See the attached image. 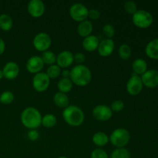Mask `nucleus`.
Masks as SVG:
<instances>
[{
    "mask_svg": "<svg viewBox=\"0 0 158 158\" xmlns=\"http://www.w3.org/2000/svg\"><path fill=\"white\" fill-rule=\"evenodd\" d=\"M58 158H67V157H64V156H61V157H59Z\"/></svg>",
    "mask_w": 158,
    "mask_h": 158,
    "instance_id": "nucleus-41",
    "label": "nucleus"
},
{
    "mask_svg": "<svg viewBox=\"0 0 158 158\" xmlns=\"http://www.w3.org/2000/svg\"><path fill=\"white\" fill-rule=\"evenodd\" d=\"M63 117L65 122L72 127L80 126L85 119L83 111L75 105H69L65 108L63 112Z\"/></svg>",
    "mask_w": 158,
    "mask_h": 158,
    "instance_id": "nucleus-3",
    "label": "nucleus"
},
{
    "mask_svg": "<svg viewBox=\"0 0 158 158\" xmlns=\"http://www.w3.org/2000/svg\"><path fill=\"white\" fill-rule=\"evenodd\" d=\"M14 100V94L9 90L4 91L0 96V102L5 105H9Z\"/></svg>",
    "mask_w": 158,
    "mask_h": 158,
    "instance_id": "nucleus-30",
    "label": "nucleus"
},
{
    "mask_svg": "<svg viewBox=\"0 0 158 158\" xmlns=\"http://www.w3.org/2000/svg\"><path fill=\"white\" fill-rule=\"evenodd\" d=\"M6 49V43H5L4 40L2 38H0V56L3 54Z\"/></svg>",
    "mask_w": 158,
    "mask_h": 158,
    "instance_id": "nucleus-38",
    "label": "nucleus"
},
{
    "mask_svg": "<svg viewBox=\"0 0 158 158\" xmlns=\"http://www.w3.org/2000/svg\"><path fill=\"white\" fill-rule=\"evenodd\" d=\"M93 24L89 20H85V21L81 22L78 25L77 27V32L81 37L86 38L91 35L93 32Z\"/></svg>",
    "mask_w": 158,
    "mask_h": 158,
    "instance_id": "nucleus-18",
    "label": "nucleus"
},
{
    "mask_svg": "<svg viewBox=\"0 0 158 158\" xmlns=\"http://www.w3.org/2000/svg\"><path fill=\"white\" fill-rule=\"evenodd\" d=\"M100 17V12H99L97 9H92L89 10V13H88V18L90 19L91 20H97L99 19Z\"/></svg>",
    "mask_w": 158,
    "mask_h": 158,
    "instance_id": "nucleus-36",
    "label": "nucleus"
},
{
    "mask_svg": "<svg viewBox=\"0 0 158 158\" xmlns=\"http://www.w3.org/2000/svg\"><path fill=\"white\" fill-rule=\"evenodd\" d=\"M86 60V56L82 52H77L73 55V61L77 63V65H82V63Z\"/></svg>",
    "mask_w": 158,
    "mask_h": 158,
    "instance_id": "nucleus-35",
    "label": "nucleus"
},
{
    "mask_svg": "<svg viewBox=\"0 0 158 158\" xmlns=\"http://www.w3.org/2000/svg\"><path fill=\"white\" fill-rule=\"evenodd\" d=\"M69 12L70 17L74 21L81 23V22L86 20V19L88 18L89 9L85 5L77 2L70 6Z\"/></svg>",
    "mask_w": 158,
    "mask_h": 158,
    "instance_id": "nucleus-6",
    "label": "nucleus"
},
{
    "mask_svg": "<svg viewBox=\"0 0 158 158\" xmlns=\"http://www.w3.org/2000/svg\"><path fill=\"white\" fill-rule=\"evenodd\" d=\"M103 32L106 37V39H112L115 35V29L111 24H106L103 27Z\"/></svg>",
    "mask_w": 158,
    "mask_h": 158,
    "instance_id": "nucleus-32",
    "label": "nucleus"
},
{
    "mask_svg": "<svg viewBox=\"0 0 158 158\" xmlns=\"http://www.w3.org/2000/svg\"><path fill=\"white\" fill-rule=\"evenodd\" d=\"M132 69L136 75H143L148 70V63L143 59H136L132 63Z\"/></svg>",
    "mask_w": 158,
    "mask_h": 158,
    "instance_id": "nucleus-20",
    "label": "nucleus"
},
{
    "mask_svg": "<svg viewBox=\"0 0 158 158\" xmlns=\"http://www.w3.org/2000/svg\"><path fill=\"white\" fill-rule=\"evenodd\" d=\"M42 115L35 107L29 106L22 112L20 120L25 127L30 130H35L42 124Z\"/></svg>",
    "mask_w": 158,
    "mask_h": 158,
    "instance_id": "nucleus-2",
    "label": "nucleus"
},
{
    "mask_svg": "<svg viewBox=\"0 0 158 158\" xmlns=\"http://www.w3.org/2000/svg\"><path fill=\"white\" fill-rule=\"evenodd\" d=\"M145 53L149 58L158 60V38L148 43L145 48Z\"/></svg>",
    "mask_w": 158,
    "mask_h": 158,
    "instance_id": "nucleus-19",
    "label": "nucleus"
},
{
    "mask_svg": "<svg viewBox=\"0 0 158 158\" xmlns=\"http://www.w3.org/2000/svg\"><path fill=\"white\" fill-rule=\"evenodd\" d=\"M33 46L40 52L47 51L52 44V40L49 34L46 32H40L33 39Z\"/></svg>",
    "mask_w": 158,
    "mask_h": 158,
    "instance_id": "nucleus-7",
    "label": "nucleus"
},
{
    "mask_svg": "<svg viewBox=\"0 0 158 158\" xmlns=\"http://www.w3.org/2000/svg\"><path fill=\"white\" fill-rule=\"evenodd\" d=\"M123 8L127 13L134 15L137 11V4L134 1H127L123 5Z\"/></svg>",
    "mask_w": 158,
    "mask_h": 158,
    "instance_id": "nucleus-31",
    "label": "nucleus"
},
{
    "mask_svg": "<svg viewBox=\"0 0 158 158\" xmlns=\"http://www.w3.org/2000/svg\"><path fill=\"white\" fill-rule=\"evenodd\" d=\"M3 78V73H2V70L0 69V80Z\"/></svg>",
    "mask_w": 158,
    "mask_h": 158,
    "instance_id": "nucleus-40",
    "label": "nucleus"
},
{
    "mask_svg": "<svg viewBox=\"0 0 158 158\" xmlns=\"http://www.w3.org/2000/svg\"><path fill=\"white\" fill-rule=\"evenodd\" d=\"M91 158H109L107 153L102 148H97L91 153Z\"/></svg>",
    "mask_w": 158,
    "mask_h": 158,
    "instance_id": "nucleus-34",
    "label": "nucleus"
},
{
    "mask_svg": "<svg viewBox=\"0 0 158 158\" xmlns=\"http://www.w3.org/2000/svg\"><path fill=\"white\" fill-rule=\"evenodd\" d=\"M50 79L46 73L40 72L35 74L32 79V86L34 89L39 93L46 91L49 86Z\"/></svg>",
    "mask_w": 158,
    "mask_h": 158,
    "instance_id": "nucleus-8",
    "label": "nucleus"
},
{
    "mask_svg": "<svg viewBox=\"0 0 158 158\" xmlns=\"http://www.w3.org/2000/svg\"><path fill=\"white\" fill-rule=\"evenodd\" d=\"M111 158H131V154L126 148H117L113 151Z\"/></svg>",
    "mask_w": 158,
    "mask_h": 158,
    "instance_id": "nucleus-29",
    "label": "nucleus"
},
{
    "mask_svg": "<svg viewBox=\"0 0 158 158\" xmlns=\"http://www.w3.org/2000/svg\"><path fill=\"white\" fill-rule=\"evenodd\" d=\"M53 102L58 107L66 108L69 106V97L67 95L63 93L57 92L53 96Z\"/></svg>",
    "mask_w": 158,
    "mask_h": 158,
    "instance_id": "nucleus-21",
    "label": "nucleus"
},
{
    "mask_svg": "<svg viewBox=\"0 0 158 158\" xmlns=\"http://www.w3.org/2000/svg\"><path fill=\"white\" fill-rule=\"evenodd\" d=\"M41 58L44 64L49 65V66L55 64V63L56 62V54L53 52L49 50L43 52Z\"/></svg>",
    "mask_w": 158,
    "mask_h": 158,
    "instance_id": "nucleus-27",
    "label": "nucleus"
},
{
    "mask_svg": "<svg viewBox=\"0 0 158 158\" xmlns=\"http://www.w3.org/2000/svg\"><path fill=\"white\" fill-rule=\"evenodd\" d=\"M73 62V54L70 51H63L56 56V65L60 68L69 67Z\"/></svg>",
    "mask_w": 158,
    "mask_h": 158,
    "instance_id": "nucleus-16",
    "label": "nucleus"
},
{
    "mask_svg": "<svg viewBox=\"0 0 158 158\" xmlns=\"http://www.w3.org/2000/svg\"><path fill=\"white\" fill-rule=\"evenodd\" d=\"M93 116L94 118L100 121H106L113 116V111L107 105H97L93 110Z\"/></svg>",
    "mask_w": 158,
    "mask_h": 158,
    "instance_id": "nucleus-10",
    "label": "nucleus"
},
{
    "mask_svg": "<svg viewBox=\"0 0 158 158\" xmlns=\"http://www.w3.org/2000/svg\"><path fill=\"white\" fill-rule=\"evenodd\" d=\"M73 83L71 81L69 78H62L60 79V81L58 82L57 87H58L59 92L63 93V94H66L67 93L70 92L71 89H73Z\"/></svg>",
    "mask_w": 158,
    "mask_h": 158,
    "instance_id": "nucleus-23",
    "label": "nucleus"
},
{
    "mask_svg": "<svg viewBox=\"0 0 158 158\" xmlns=\"http://www.w3.org/2000/svg\"><path fill=\"white\" fill-rule=\"evenodd\" d=\"M13 26L12 17L8 14L0 15V29L3 31H9Z\"/></svg>",
    "mask_w": 158,
    "mask_h": 158,
    "instance_id": "nucleus-24",
    "label": "nucleus"
},
{
    "mask_svg": "<svg viewBox=\"0 0 158 158\" xmlns=\"http://www.w3.org/2000/svg\"><path fill=\"white\" fill-rule=\"evenodd\" d=\"M3 77L9 80H14L19 73V66L15 62H9L2 69Z\"/></svg>",
    "mask_w": 158,
    "mask_h": 158,
    "instance_id": "nucleus-15",
    "label": "nucleus"
},
{
    "mask_svg": "<svg viewBox=\"0 0 158 158\" xmlns=\"http://www.w3.org/2000/svg\"><path fill=\"white\" fill-rule=\"evenodd\" d=\"M115 48V43L112 39H104L99 43L97 51L100 56L107 57L113 53Z\"/></svg>",
    "mask_w": 158,
    "mask_h": 158,
    "instance_id": "nucleus-14",
    "label": "nucleus"
},
{
    "mask_svg": "<svg viewBox=\"0 0 158 158\" xmlns=\"http://www.w3.org/2000/svg\"><path fill=\"white\" fill-rule=\"evenodd\" d=\"M143 86L148 88L154 89L158 86V70L150 69L147 70L140 77Z\"/></svg>",
    "mask_w": 158,
    "mask_h": 158,
    "instance_id": "nucleus-11",
    "label": "nucleus"
},
{
    "mask_svg": "<svg viewBox=\"0 0 158 158\" xmlns=\"http://www.w3.org/2000/svg\"><path fill=\"white\" fill-rule=\"evenodd\" d=\"M132 22L134 26L140 29H147L152 25L154 18L151 12L140 9L132 15Z\"/></svg>",
    "mask_w": 158,
    "mask_h": 158,
    "instance_id": "nucleus-5",
    "label": "nucleus"
},
{
    "mask_svg": "<svg viewBox=\"0 0 158 158\" xmlns=\"http://www.w3.org/2000/svg\"><path fill=\"white\" fill-rule=\"evenodd\" d=\"M45 5L41 0H31L28 3L27 10L33 18H40L45 12Z\"/></svg>",
    "mask_w": 158,
    "mask_h": 158,
    "instance_id": "nucleus-12",
    "label": "nucleus"
},
{
    "mask_svg": "<svg viewBox=\"0 0 158 158\" xmlns=\"http://www.w3.org/2000/svg\"><path fill=\"white\" fill-rule=\"evenodd\" d=\"M46 73L47 74L49 79H56L60 77V73H61V68L57 66L56 64L51 65L48 67Z\"/></svg>",
    "mask_w": 158,
    "mask_h": 158,
    "instance_id": "nucleus-28",
    "label": "nucleus"
},
{
    "mask_svg": "<svg viewBox=\"0 0 158 158\" xmlns=\"http://www.w3.org/2000/svg\"><path fill=\"white\" fill-rule=\"evenodd\" d=\"M143 83L140 76L133 74L127 83V91L131 96H137L143 89Z\"/></svg>",
    "mask_w": 158,
    "mask_h": 158,
    "instance_id": "nucleus-9",
    "label": "nucleus"
},
{
    "mask_svg": "<svg viewBox=\"0 0 158 158\" xmlns=\"http://www.w3.org/2000/svg\"><path fill=\"white\" fill-rule=\"evenodd\" d=\"M69 79L73 83L78 86H85L90 83L92 73L85 65H77L70 70Z\"/></svg>",
    "mask_w": 158,
    "mask_h": 158,
    "instance_id": "nucleus-1",
    "label": "nucleus"
},
{
    "mask_svg": "<svg viewBox=\"0 0 158 158\" xmlns=\"http://www.w3.org/2000/svg\"><path fill=\"white\" fill-rule=\"evenodd\" d=\"M123 108H124V103L120 100H114L110 105V109L113 112H120Z\"/></svg>",
    "mask_w": 158,
    "mask_h": 158,
    "instance_id": "nucleus-33",
    "label": "nucleus"
},
{
    "mask_svg": "<svg viewBox=\"0 0 158 158\" xmlns=\"http://www.w3.org/2000/svg\"><path fill=\"white\" fill-rule=\"evenodd\" d=\"M44 65L45 64L42 60L41 56H32L26 62V67L28 72L36 74L41 72V70L44 67Z\"/></svg>",
    "mask_w": 158,
    "mask_h": 158,
    "instance_id": "nucleus-13",
    "label": "nucleus"
},
{
    "mask_svg": "<svg viewBox=\"0 0 158 158\" xmlns=\"http://www.w3.org/2000/svg\"><path fill=\"white\" fill-rule=\"evenodd\" d=\"M28 137L32 141H35L40 137V134H39V132L36 130H30L28 132Z\"/></svg>",
    "mask_w": 158,
    "mask_h": 158,
    "instance_id": "nucleus-37",
    "label": "nucleus"
},
{
    "mask_svg": "<svg viewBox=\"0 0 158 158\" xmlns=\"http://www.w3.org/2000/svg\"><path fill=\"white\" fill-rule=\"evenodd\" d=\"M99 39L96 35H90L86 37L83 40V47L87 52H94L97 49L99 46Z\"/></svg>",
    "mask_w": 158,
    "mask_h": 158,
    "instance_id": "nucleus-17",
    "label": "nucleus"
},
{
    "mask_svg": "<svg viewBox=\"0 0 158 158\" xmlns=\"http://www.w3.org/2000/svg\"><path fill=\"white\" fill-rule=\"evenodd\" d=\"M62 75H63V78H69V76H70V70H68V69H63L61 72Z\"/></svg>",
    "mask_w": 158,
    "mask_h": 158,
    "instance_id": "nucleus-39",
    "label": "nucleus"
},
{
    "mask_svg": "<svg viewBox=\"0 0 158 158\" xmlns=\"http://www.w3.org/2000/svg\"><path fill=\"white\" fill-rule=\"evenodd\" d=\"M131 139L129 131L125 128H117L111 133L109 137L110 143L117 148H123L128 144Z\"/></svg>",
    "mask_w": 158,
    "mask_h": 158,
    "instance_id": "nucleus-4",
    "label": "nucleus"
},
{
    "mask_svg": "<svg viewBox=\"0 0 158 158\" xmlns=\"http://www.w3.org/2000/svg\"><path fill=\"white\" fill-rule=\"evenodd\" d=\"M131 53H132V50L129 45L126 44V43L120 45L118 49V54L122 60H129L130 57L131 56Z\"/></svg>",
    "mask_w": 158,
    "mask_h": 158,
    "instance_id": "nucleus-26",
    "label": "nucleus"
},
{
    "mask_svg": "<svg viewBox=\"0 0 158 158\" xmlns=\"http://www.w3.org/2000/svg\"><path fill=\"white\" fill-rule=\"evenodd\" d=\"M92 140L94 144L99 148L104 147L110 141L108 135L103 132H97L94 134L93 136Z\"/></svg>",
    "mask_w": 158,
    "mask_h": 158,
    "instance_id": "nucleus-22",
    "label": "nucleus"
},
{
    "mask_svg": "<svg viewBox=\"0 0 158 158\" xmlns=\"http://www.w3.org/2000/svg\"><path fill=\"white\" fill-rule=\"evenodd\" d=\"M57 120L55 115L52 114H46L42 117V125L46 128H52L56 124Z\"/></svg>",
    "mask_w": 158,
    "mask_h": 158,
    "instance_id": "nucleus-25",
    "label": "nucleus"
}]
</instances>
